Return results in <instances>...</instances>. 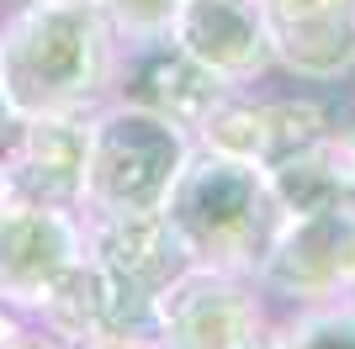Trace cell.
Returning a JSON list of instances; mask_svg holds the SVG:
<instances>
[{
    "label": "cell",
    "instance_id": "5bb4252c",
    "mask_svg": "<svg viewBox=\"0 0 355 349\" xmlns=\"http://www.w3.org/2000/svg\"><path fill=\"white\" fill-rule=\"evenodd\" d=\"M282 339H292V344H324V339L355 344V307L350 302H302L297 323H286Z\"/></svg>",
    "mask_w": 355,
    "mask_h": 349
},
{
    "label": "cell",
    "instance_id": "7a4b0ae2",
    "mask_svg": "<svg viewBox=\"0 0 355 349\" xmlns=\"http://www.w3.org/2000/svg\"><path fill=\"white\" fill-rule=\"evenodd\" d=\"M159 217L175 228L191 265H212V270L260 280V265L286 228V206L276 202L266 164L196 143L191 159L180 164L170 196H164Z\"/></svg>",
    "mask_w": 355,
    "mask_h": 349
},
{
    "label": "cell",
    "instance_id": "4fadbf2b",
    "mask_svg": "<svg viewBox=\"0 0 355 349\" xmlns=\"http://www.w3.org/2000/svg\"><path fill=\"white\" fill-rule=\"evenodd\" d=\"M260 116V164H282L286 154L329 138V106L313 96H276V101H254Z\"/></svg>",
    "mask_w": 355,
    "mask_h": 349
},
{
    "label": "cell",
    "instance_id": "ac0fdd59",
    "mask_svg": "<svg viewBox=\"0 0 355 349\" xmlns=\"http://www.w3.org/2000/svg\"><path fill=\"white\" fill-rule=\"evenodd\" d=\"M345 143H350V148H355V127H350V132H345Z\"/></svg>",
    "mask_w": 355,
    "mask_h": 349
},
{
    "label": "cell",
    "instance_id": "2e32d148",
    "mask_svg": "<svg viewBox=\"0 0 355 349\" xmlns=\"http://www.w3.org/2000/svg\"><path fill=\"white\" fill-rule=\"evenodd\" d=\"M11 132H16V111H11V101H6V85H0V148H6Z\"/></svg>",
    "mask_w": 355,
    "mask_h": 349
},
{
    "label": "cell",
    "instance_id": "5b68a950",
    "mask_svg": "<svg viewBox=\"0 0 355 349\" xmlns=\"http://www.w3.org/2000/svg\"><path fill=\"white\" fill-rule=\"evenodd\" d=\"M260 280L292 302H345L355 291V206L286 217Z\"/></svg>",
    "mask_w": 355,
    "mask_h": 349
},
{
    "label": "cell",
    "instance_id": "3957f363",
    "mask_svg": "<svg viewBox=\"0 0 355 349\" xmlns=\"http://www.w3.org/2000/svg\"><path fill=\"white\" fill-rule=\"evenodd\" d=\"M196 132L133 101H106L90 116L85 143V190L80 206L90 212H159L180 164L191 159Z\"/></svg>",
    "mask_w": 355,
    "mask_h": 349
},
{
    "label": "cell",
    "instance_id": "e0dca14e",
    "mask_svg": "<svg viewBox=\"0 0 355 349\" xmlns=\"http://www.w3.org/2000/svg\"><path fill=\"white\" fill-rule=\"evenodd\" d=\"M11 206V190H6V159H0V212Z\"/></svg>",
    "mask_w": 355,
    "mask_h": 349
},
{
    "label": "cell",
    "instance_id": "8fae6325",
    "mask_svg": "<svg viewBox=\"0 0 355 349\" xmlns=\"http://www.w3.org/2000/svg\"><path fill=\"white\" fill-rule=\"evenodd\" d=\"M270 58L308 80L355 74V0H260Z\"/></svg>",
    "mask_w": 355,
    "mask_h": 349
},
{
    "label": "cell",
    "instance_id": "8992f818",
    "mask_svg": "<svg viewBox=\"0 0 355 349\" xmlns=\"http://www.w3.org/2000/svg\"><path fill=\"white\" fill-rule=\"evenodd\" d=\"M90 116H21L6 138V190L21 206H80Z\"/></svg>",
    "mask_w": 355,
    "mask_h": 349
},
{
    "label": "cell",
    "instance_id": "52a82bcc",
    "mask_svg": "<svg viewBox=\"0 0 355 349\" xmlns=\"http://www.w3.org/2000/svg\"><path fill=\"white\" fill-rule=\"evenodd\" d=\"M85 254V228L64 206H21L0 212V296L16 307L43 302Z\"/></svg>",
    "mask_w": 355,
    "mask_h": 349
},
{
    "label": "cell",
    "instance_id": "6da1fadb",
    "mask_svg": "<svg viewBox=\"0 0 355 349\" xmlns=\"http://www.w3.org/2000/svg\"><path fill=\"white\" fill-rule=\"evenodd\" d=\"M122 37L96 0H27L0 27V85L21 116H96L112 101Z\"/></svg>",
    "mask_w": 355,
    "mask_h": 349
},
{
    "label": "cell",
    "instance_id": "9c48e42d",
    "mask_svg": "<svg viewBox=\"0 0 355 349\" xmlns=\"http://www.w3.org/2000/svg\"><path fill=\"white\" fill-rule=\"evenodd\" d=\"M164 37L228 85L260 80L276 64L260 0H180Z\"/></svg>",
    "mask_w": 355,
    "mask_h": 349
},
{
    "label": "cell",
    "instance_id": "30bf717a",
    "mask_svg": "<svg viewBox=\"0 0 355 349\" xmlns=\"http://www.w3.org/2000/svg\"><path fill=\"white\" fill-rule=\"evenodd\" d=\"M85 254L101 265L128 296H138V302H148V307L191 265L186 244L175 238V228H170L159 212H112V217L96 212V222L85 228Z\"/></svg>",
    "mask_w": 355,
    "mask_h": 349
},
{
    "label": "cell",
    "instance_id": "ba28073f",
    "mask_svg": "<svg viewBox=\"0 0 355 349\" xmlns=\"http://www.w3.org/2000/svg\"><path fill=\"white\" fill-rule=\"evenodd\" d=\"M228 96V80H218L212 69H202L191 53H180L170 37H133V48L122 43L117 80H112V101H133L148 111L170 116L180 127H191Z\"/></svg>",
    "mask_w": 355,
    "mask_h": 349
},
{
    "label": "cell",
    "instance_id": "7c38bea8",
    "mask_svg": "<svg viewBox=\"0 0 355 349\" xmlns=\"http://www.w3.org/2000/svg\"><path fill=\"white\" fill-rule=\"evenodd\" d=\"M270 186H276V202L286 206V217L355 206V148L329 132L318 143L286 154L282 164H270Z\"/></svg>",
    "mask_w": 355,
    "mask_h": 349
},
{
    "label": "cell",
    "instance_id": "9a60e30c",
    "mask_svg": "<svg viewBox=\"0 0 355 349\" xmlns=\"http://www.w3.org/2000/svg\"><path fill=\"white\" fill-rule=\"evenodd\" d=\"M106 16H112V27H117L122 43H133V37H159L170 27V16H175L180 0H96Z\"/></svg>",
    "mask_w": 355,
    "mask_h": 349
},
{
    "label": "cell",
    "instance_id": "277c9868",
    "mask_svg": "<svg viewBox=\"0 0 355 349\" xmlns=\"http://www.w3.org/2000/svg\"><path fill=\"white\" fill-rule=\"evenodd\" d=\"M154 339L164 344H254L266 339L250 276L186 265L170 286L154 296Z\"/></svg>",
    "mask_w": 355,
    "mask_h": 349
}]
</instances>
